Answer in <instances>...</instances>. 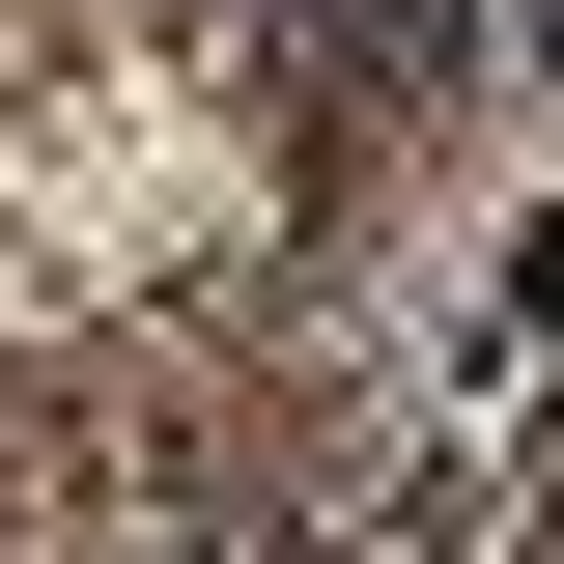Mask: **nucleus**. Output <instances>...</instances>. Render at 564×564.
<instances>
[{
  "mask_svg": "<svg viewBox=\"0 0 564 564\" xmlns=\"http://www.w3.org/2000/svg\"><path fill=\"white\" fill-rule=\"evenodd\" d=\"M170 29H198V57H254V29H282V0H170Z\"/></svg>",
  "mask_w": 564,
  "mask_h": 564,
  "instance_id": "f03ea898",
  "label": "nucleus"
},
{
  "mask_svg": "<svg viewBox=\"0 0 564 564\" xmlns=\"http://www.w3.org/2000/svg\"><path fill=\"white\" fill-rule=\"evenodd\" d=\"M254 57H282V85H311V113H423V85L480 57V0H282Z\"/></svg>",
  "mask_w": 564,
  "mask_h": 564,
  "instance_id": "f257e3e1",
  "label": "nucleus"
},
{
  "mask_svg": "<svg viewBox=\"0 0 564 564\" xmlns=\"http://www.w3.org/2000/svg\"><path fill=\"white\" fill-rule=\"evenodd\" d=\"M536 57H564V0H536Z\"/></svg>",
  "mask_w": 564,
  "mask_h": 564,
  "instance_id": "7ed1b4c3",
  "label": "nucleus"
}]
</instances>
